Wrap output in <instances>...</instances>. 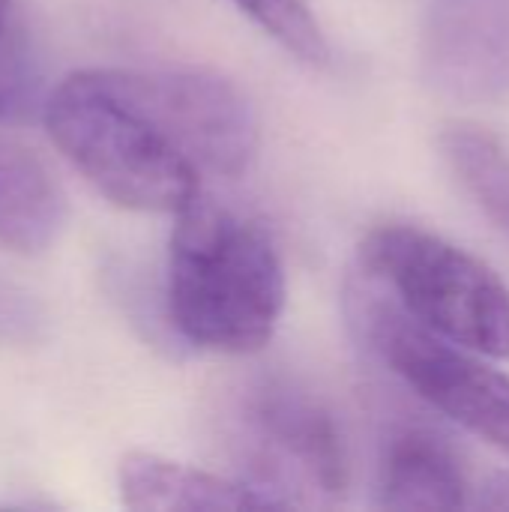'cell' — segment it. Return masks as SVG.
I'll list each match as a JSON object with an SVG mask.
<instances>
[{"label": "cell", "mask_w": 509, "mask_h": 512, "mask_svg": "<svg viewBox=\"0 0 509 512\" xmlns=\"http://www.w3.org/2000/svg\"><path fill=\"white\" fill-rule=\"evenodd\" d=\"M54 147L111 204L180 213L204 177L237 180L261 150L249 96L198 66H90L42 105Z\"/></svg>", "instance_id": "6da1fadb"}, {"label": "cell", "mask_w": 509, "mask_h": 512, "mask_svg": "<svg viewBox=\"0 0 509 512\" xmlns=\"http://www.w3.org/2000/svg\"><path fill=\"white\" fill-rule=\"evenodd\" d=\"M288 279L267 228L204 192L177 213L168 246V318L201 351L246 357L276 336Z\"/></svg>", "instance_id": "7a4b0ae2"}, {"label": "cell", "mask_w": 509, "mask_h": 512, "mask_svg": "<svg viewBox=\"0 0 509 512\" xmlns=\"http://www.w3.org/2000/svg\"><path fill=\"white\" fill-rule=\"evenodd\" d=\"M360 273L429 333L489 360H509V288L447 237L387 222L360 243Z\"/></svg>", "instance_id": "3957f363"}, {"label": "cell", "mask_w": 509, "mask_h": 512, "mask_svg": "<svg viewBox=\"0 0 509 512\" xmlns=\"http://www.w3.org/2000/svg\"><path fill=\"white\" fill-rule=\"evenodd\" d=\"M240 480L273 507H333L351 492L354 465L342 420L288 378L255 381L234 408Z\"/></svg>", "instance_id": "277c9868"}, {"label": "cell", "mask_w": 509, "mask_h": 512, "mask_svg": "<svg viewBox=\"0 0 509 512\" xmlns=\"http://www.w3.org/2000/svg\"><path fill=\"white\" fill-rule=\"evenodd\" d=\"M348 315L381 363L432 411L509 456V375L405 315L369 276L348 288Z\"/></svg>", "instance_id": "5b68a950"}, {"label": "cell", "mask_w": 509, "mask_h": 512, "mask_svg": "<svg viewBox=\"0 0 509 512\" xmlns=\"http://www.w3.org/2000/svg\"><path fill=\"white\" fill-rule=\"evenodd\" d=\"M423 72L459 105H509V0H429Z\"/></svg>", "instance_id": "8992f818"}, {"label": "cell", "mask_w": 509, "mask_h": 512, "mask_svg": "<svg viewBox=\"0 0 509 512\" xmlns=\"http://www.w3.org/2000/svg\"><path fill=\"white\" fill-rule=\"evenodd\" d=\"M483 480L444 432L399 423L381 441L375 495L390 510H477Z\"/></svg>", "instance_id": "52a82bcc"}, {"label": "cell", "mask_w": 509, "mask_h": 512, "mask_svg": "<svg viewBox=\"0 0 509 512\" xmlns=\"http://www.w3.org/2000/svg\"><path fill=\"white\" fill-rule=\"evenodd\" d=\"M123 507L138 512L246 510L273 507L267 495L240 477H225L162 459L156 453H126L117 468Z\"/></svg>", "instance_id": "ba28073f"}, {"label": "cell", "mask_w": 509, "mask_h": 512, "mask_svg": "<svg viewBox=\"0 0 509 512\" xmlns=\"http://www.w3.org/2000/svg\"><path fill=\"white\" fill-rule=\"evenodd\" d=\"M63 192L51 171L21 144L0 138V246L45 252L63 231Z\"/></svg>", "instance_id": "9c48e42d"}, {"label": "cell", "mask_w": 509, "mask_h": 512, "mask_svg": "<svg viewBox=\"0 0 509 512\" xmlns=\"http://www.w3.org/2000/svg\"><path fill=\"white\" fill-rule=\"evenodd\" d=\"M438 144L462 189L509 234V150L501 138L474 123H450Z\"/></svg>", "instance_id": "30bf717a"}, {"label": "cell", "mask_w": 509, "mask_h": 512, "mask_svg": "<svg viewBox=\"0 0 509 512\" xmlns=\"http://www.w3.org/2000/svg\"><path fill=\"white\" fill-rule=\"evenodd\" d=\"M270 39L309 66L330 63V42L306 0H231Z\"/></svg>", "instance_id": "8fae6325"}, {"label": "cell", "mask_w": 509, "mask_h": 512, "mask_svg": "<svg viewBox=\"0 0 509 512\" xmlns=\"http://www.w3.org/2000/svg\"><path fill=\"white\" fill-rule=\"evenodd\" d=\"M39 108V72L27 42L0 24V123L27 120Z\"/></svg>", "instance_id": "7c38bea8"}, {"label": "cell", "mask_w": 509, "mask_h": 512, "mask_svg": "<svg viewBox=\"0 0 509 512\" xmlns=\"http://www.w3.org/2000/svg\"><path fill=\"white\" fill-rule=\"evenodd\" d=\"M42 309L36 300L0 276V342L3 345H27L42 336Z\"/></svg>", "instance_id": "4fadbf2b"}, {"label": "cell", "mask_w": 509, "mask_h": 512, "mask_svg": "<svg viewBox=\"0 0 509 512\" xmlns=\"http://www.w3.org/2000/svg\"><path fill=\"white\" fill-rule=\"evenodd\" d=\"M6 15H9V0H0V24H6Z\"/></svg>", "instance_id": "5bb4252c"}]
</instances>
